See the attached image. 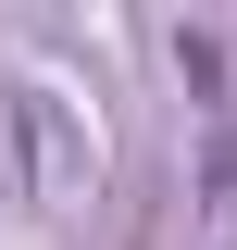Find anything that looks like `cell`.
Listing matches in <instances>:
<instances>
[{
  "label": "cell",
  "mask_w": 237,
  "mask_h": 250,
  "mask_svg": "<svg viewBox=\"0 0 237 250\" xmlns=\"http://www.w3.org/2000/svg\"><path fill=\"white\" fill-rule=\"evenodd\" d=\"M13 138H25V188L50 200V213H75V200H88V175H100V163H88V125L62 113L50 88H13Z\"/></svg>",
  "instance_id": "obj_1"
},
{
  "label": "cell",
  "mask_w": 237,
  "mask_h": 250,
  "mask_svg": "<svg viewBox=\"0 0 237 250\" xmlns=\"http://www.w3.org/2000/svg\"><path fill=\"white\" fill-rule=\"evenodd\" d=\"M200 188H212V213H237V125H212V163H200Z\"/></svg>",
  "instance_id": "obj_2"
}]
</instances>
